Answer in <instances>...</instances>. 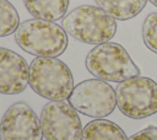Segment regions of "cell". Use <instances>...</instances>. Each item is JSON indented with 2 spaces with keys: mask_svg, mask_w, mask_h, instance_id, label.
Returning <instances> with one entry per match:
<instances>
[{
  "mask_svg": "<svg viewBox=\"0 0 157 140\" xmlns=\"http://www.w3.org/2000/svg\"><path fill=\"white\" fill-rule=\"evenodd\" d=\"M150 1H151V2H152L155 6H157V0H150Z\"/></svg>",
  "mask_w": 157,
  "mask_h": 140,
  "instance_id": "cell-16",
  "label": "cell"
},
{
  "mask_svg": "<svg viewBox=\"0 0 157 140\" xmlns=\"http://www.w3.org/2000/svg\"><path fill=\"white\" fill-rule=\"evenodd\" d=\"M142 39L145 45L157 54V12L150 14L142 25Z\"/></svg>",
  "mask_w": 157,
  "mask_h": 140,
  "instance_id": "cell-14",
  "label": "cell"
},
{
  "mask_svg": "<svg viewBox=\"0 0 157 140\" xmlns=\"http://www.w3.org/2000/svg\"><path fill=\"white\" fill-rule=\"evenodd\" d=\"M40 126L47 140H81L82 124L77 111L65 101H50L40 112Z\"/></svg>",
  "mask_w": 157,
  "mask_h": 140,
  "instance_id": "cell-7",
  "label": "cell"
},
{
  "mask_svg": "<svg viewBox=\"0 0 157 140\" xmlns=\"http://www.w3.org/2000/svg\"><path fill=\"white\" fill-rule=\"evenodd\" d=\"M69 103L78 112L92 118L109 115L117 106L115 90L99 79H88L74 86Z\"/></svg>",
  "mask_w": 157,
  "mask_h": 140,
  "instance_id": "cell-6",
  "label": "cell"
},
{
  "mask_svg": "<svg viewBox=\"0 0 157 140\" xmlns=\"http://www.w3.org/2000/svg\"><path fill=\"white\" fill-rule=\"evenodd\" d=\"M61 27L78 42L101 44L115 36L117 21L98 6L82 5L63 17Z\"/></svg>",
  "mask_w": 157,
  "mask_h": 140,
  "instance_id": "cell-2",
  "label": "cell"
},
{
  "mask_svg": "<svg viewBox=\"0 0 157 140\" xmlns=\"http://www.w3.org/2000/svg\"><path fill=\"white\" fill-rule=\"evenodd\" d=\"M81 140H128V138L114 122L97 118L85 125Z\"/></svg>",
  "mask_w": 157,
  "mask_h": 140,
  "instance_id": "cell-11",
  "label": "cell"
},
{
  "mask_svg": "<svg viewBox=\"0 0 157 140\" xmlns=\"http://www.w3.org/2000/svg\"><path fill=\"white\" fill-rule=\"evenodd\" d=\"M0 140H43L40 120L25 102L11 104L0 122Z\"/></svg>",
  "mask_w": 157,
  "mask_h": 140,
  "instance_id": "cell-8",
  "label": "cell"
},
{
  "mask_svg": "<svg viewBox=\"0 0 157 140\" xmlns=\"http://www.w3.org/2000/svg\"><path fill=\"white\" fill-rule=\"evenodd\" d=\"M28 85L47 99L65 101L74 90V76L63 60L37 56L28 66Z\"/></svg>",
  "mask_w": 157,
  "mask_h": 140,
  "instance_id": "cell-3",
  "label": "cell"
},
{
  "mask_svg": "<svg viewBox=\"0 0 157 140\" xmlns=\"http://www.w3.org/2000/svg\"><path fill=\"white\" fill-rule=\"evenodd\" d=\"M17 45L28 54L56 58L67 47V33L53 21L31 18L21 22L15 31Z\"/></svg>",
  "mask_w": 157,
  "mask_h": 140,
  "instance_id": "cell-1",
  "label": "cell"
},
{
  "mask_svg": "<svg viewBox=\"0 0 157 140\" xmlns=\"http://www.w3.org/2000/svg\"><path fill=\"white\" fill-rule=\"evenodd\" d=\"M20 16L9 0H0V37H6L17 29Z\"/></svg>",
  "mask_w": 157,
  "mask_h": 140,
  "instance_id": "cell-13",
  "label": "cell"
},
{
  "mask_svg": "<svg viewBox=\"0 0 157 140\" xmlns=\"http://www.w3.org/2000/svg\"><path fill=\"white\" fill-rule=\"evenodd\" d=\"M27 11L45 21H58L66 15L70 0H22Z\"/></svg>",
  "mask_w": 157,
  "mask_h": 140,
  "instance_id": "cell-10",
  "label": "cell"
},
{
  "mask_svg": "<svg viewBox=\"0 0 157 140\" xmlns=\"http://www.w3.org/2000/svg\"><path fill=\"white\" fill-rule=\"evenodd\" d=\"M97 6L119 21L137 16L145 7L147 0H94Z\"/></svg>",
  "mask_w": 157,
  "mask_h": 140,
  "instance_id": "cell-12",
  "label": "cell"
},
{
  "mask_svg": "<svg viewBox=\"0 0 157 140\" xmlns=\"http://www.w3.org/2000/svg\"><path fill=\"white\" fill-rule=\"evenodd\" d=\"M128 140H157V126L150 125V126L135 133Z\"/></svg>",
  "mask_w": 157,
  "mask_h": 140,
  "instance_id": "cell-15",
  "label": "cell"
},
{
  "mask_svg": "<svg viewBox=\"0 0 157 140\" xmlns=\"http://www.w3.org/2000/svg\"><path fill=\"white\" fill-rule=\"evenodd\" d=\"M85 63L87 70L103 81L121 82L140 75L137 65H135L126 49L118 43L105 42L97 44L88 52Z\"/></svg>",
  "mask_w": 157,
  "mask_h": 140,
  "instance_id": "cell-4",
  "label": "cell"
},
{
  "mask_svg": "<svg viewBox=\"0 0 157 140\" xmlns=\"http://www.w3.org/2000/svg\"><path fill=\"white\" fill-rule=\"evenodd\" d=\"M120 112L132 119H142L157 113V82L150 77L134 76L121 81L115 88Z\"/></svg>",
  "mask_w": 157,
  "mask_h": 140,
  "instance_id": "cell-5",
  "label": "cell"
},
{
  "mask_svg": "<svg viewBox=\"0 0 157 140\" xmlns=\"http://www.w3.org/2000/svg\"><path fill=\"white\" fill-rule=\"evenodd\" d=\"M28 86V65L16 52L0 47V93L17 95Z\"/></svg>",
  "mask_w": 157,
  "mask_h": 140,
  "instance_id": "cell-9",
  "label": "cell"
}]
</instances>
